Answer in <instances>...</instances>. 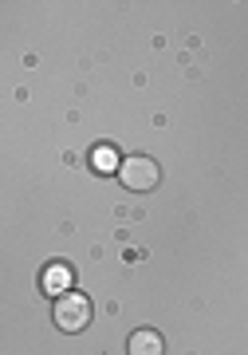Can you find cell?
<instances>
[{
  "mask_svg": "<svg viewBox=\"0 0 248 355\" xmlns=\"http://www.w3.org/2000/svg\"><path fill=\"white\" fill-rule=\"evenodd\" d=\"M126 355H166V340L154 328H138L126 340Z\"/></svg>",
  "mask_w": 248,
  "mask_h": 355,
  "instance_id": "cell-3",
  "label": "cell"
},
{
  "mask_svg": "<svg viewBox=\"0 0 248 355\" xmlns=\"http://www.w3.org/2000/svg\"><path fill=\"white\" fill-rule=\"evenodd\" d=\"M51 320L60 331H83L91 324V300L83 292H63V296H55Z\"/></svg>",
  "mask_w": 248,
  "mask_h": 355,
  "instance_id": "cell-2",
  "label": "cell"
},
{
  "mask_svg": "<svg viewBox=\"0 0 248 355\" xmlns=\"http://www.w3.org/2000/svg\"><path fill=\"white\" fill-rule=\"evenodd\" d=\"M118 182H123L130 193H150L161 182V170L150 154H130L118 162Z\"/></svg>",
  "mask_w": 248,
  "mask_h": 355,
  "instance_id": "cell-1",
  "label": "cell"
},
{
  "mask_svg": "<svg viewBox=\"0 0 248 355\" xmlns=\"http://www.w3.org/2000/svg\"><path fill=\"white\" fill-rule=\"evenodd\" d=\"M95 170H99V174H111V170H118V162H114V154L107 150V146H99V150H95Z\"/></svg>",
  "mask_w": 248,
  "mask_h": 355,
  "instance_id": "cell-5",
  "label": "cell"
},
{
  "mask_svg": "<svg viewBox=\"0 0 248 355\" xmlns=\"http://www.w3.org/2000/svg\"><path fill=\"white\" fill-rule=\"evenodd\" d=\"M39 288L48 292V296H55V292H71V268L63 265V261H55V265H48L44 272H39Z\"/></svg>",
  "mask_w": 248,
  "mask_h": 355,
  "instance_id": "cell-4",
  "label": "cell"
}]
</instances>
